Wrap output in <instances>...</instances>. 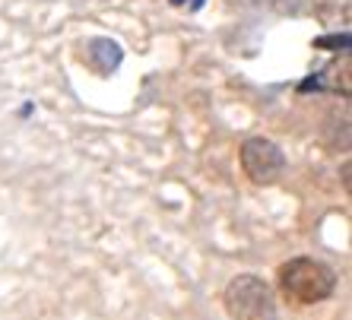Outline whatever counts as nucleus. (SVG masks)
Segmentation results:
<instances>
[{
    "label": "nucleus",
    "mask_w": 352,
    "mask_h": 320,
    "mask_svg": "<svg viewBox=\"0 0 352 320\" xmlns=\"http://www.w3.org/2000/svg\"><path fill=\"white\" fill-rule=\"evenodd\" d=\"M276 288L292 308H311L333 295L336 273L314 257H292L276 270Z\"/></svg>",
    "instance_id": "obj_1"
},
{
    "label": "nucleus",
    "mask_w": 352,
    "mask_h": 320,
    "mask_svg": "<svg viewBox=\"0 0 352 320\" xmlns=\"http://www.w3.org/2000/svg\"><path fill=\"white\" fill-rule=\"evenodd\" d=\"M222 304H226V314L232 320H273V314H276L273 288L254 273H241V276L229 279V286L222 292Z\"/></svg>",
    "instance_id": "obj_2"
},
{
    "label": "nucleus",
    "mask_w": 352,
    "mask_h": 320,
    "mask_svg": "<svg viewBox=\"0 0 352 320\" xmlns=\"http://www.w3.org/2000/svg\"><path fill=\"white\" fill-rule=\"evenodd\" d=\"M241 168H245V174L254 184H276L279 174H283V168H286V156H283V149L276 146L273 140H267V137H251V140H245V146H241Z\"/></svg>",
    "instance_id": "obj_3"
},
{
    "label": "nucleus",
    "mask_w": 352,
    "mask_h": 320,
    "mask_svg": "<svg viewBox=\"0 0 352 320\" xmlns=\"http://www.w3.org/2000/svg\"><path fill=\"white\" fill-rule=\"evenodd\" d=\"M89 64L96 67L98 73H111V70L121 64V45L111 38L89 41Z\"/></svg>",
    "instance_id": "obj_4"
},
{
    "label": "nucleus",
    "mask_w": 352,
    "mask_h": 320,
    "mask_svg": "<svg viewBox=\"0 0 352 320\" xmlns=\"http://www.w3.org/2000/svg\"><path fill=\"white\" fill-rule=\"evenodd\" d=\"M168 3H172V7H178V10H190V13L204 7V0H168Z\"/></svg>",
    "instance_id": "obj_5"
}]
</instances>
